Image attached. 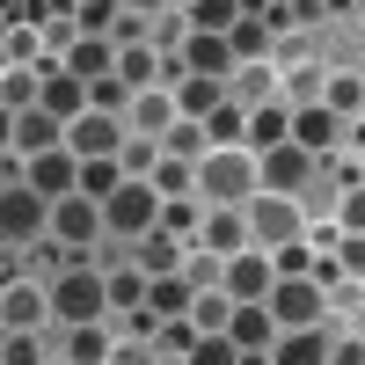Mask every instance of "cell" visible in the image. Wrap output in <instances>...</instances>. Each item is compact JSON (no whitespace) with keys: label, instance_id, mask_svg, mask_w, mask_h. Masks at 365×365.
Wrapping results in <instances>:
<instances>
[{"label":"cell","instance_id":"30bf717a","mask_svg":"<svg viewBox=\"0 0 365 365\" xmlns=\"http://www.w3.org/2000/svg\"><path fill=\"white\" fill-rule=\"evenodd\" d=\"M227 292L234 299H270V292H278V256H270V249L227 256Z\"/></svg>","mask_w":365,"mask_h":365},{"label":"cell","instance_id":"ffe728a7","mask_svg":"<svg viewBox=\"0 0 365 365\" xmlns=\"http://www.w3.org/2000/svg\"><path fill=\"white\" fill-rule=\"evenodd\" d=\"M329 351H336V344H329L322 329H285L278 351H270V365H329Z\"/></svg>","mask_w":365,"mask_h":365},{"label":"cell","instance_id":"5bb4252c","mask_svg":"<svg viewBox=\"0 0 365 365\" xmlns=\"http://www.w3.org/2000/svg\"><path fill=\"white\" fill-rule=\"evenodd\" d=\"M182 66H190V73H212V81H234V73H241V58H234V44H227V37H212V29H190V37H182Z\"/></svg>","mask_w":365,"mask_h":365},{"label":"cell","instance_id":"1f68e13d","mask_svg":"<svg viewBox=\"0 0 365 365\" xmlns=\"http://www.w3.org/2000/svg\"><path fill=\"white\" fill-rule=\"evenodd\" d=\"M227 44H234V58H241V66H256V58L270 51V22H263V15H241V22L227 29Z\"/></svg>","mask_w":365,"mask_h":365},{"label":"cell","instance_id":"52a82bcc","mask_svg":"<svg viewBox=\"0 0 365 365\" xmlns=\"http://www.w3.org/2000/svg\"><path fill=\"white\" fill-rule=\"evenodd\" d=\"M125 125H117V117L110 110H88V117H73V125H66V146H73V154L81 161H117V154H125Z\"/></svg>","mask_w":365,"mask_h":365},{"label":"cell","instance_id":"3957f363","mask_svg":"<svg viewBox=\"0 0 365 365\" xmlns=\"http://www.w3.org/2000/svg\"><path fill=\"white\" fill-rule=\"evenodd\" d=\"M241 212H249V234H256V249H285V241H307V212H299V197L256 190Z\"/></svg>","mask_w":365,"mask_h":365},{"label":"cell","instance_id":"d6a6232c","mask_svg":"<svg viewBox=\"0 0 365 365\" xmlns=\"http://www.w3.org/2000/svg\"><path fill=\"white\" fill-rule=\"evenodd\" d=\"M125 182H132V175H125V161H81V190L96 197V205H110Z\"/></svg>","mask_w":365,"mask_h":365},{"label":"cell","instance_id":"f546056e","mask_svg":"<svg viewBox=\"0 0 365 365\" xmlns=\"http://www.w3.org/2000/svg\"><path fill=\"white\" fill-rule=\"evenodd\" d=\"M146 292H154V278H146L139 263H125V270H110V307H117V314H132V307H146Z\"/></svg>","mask_w":365,"mask_h":365},{"label":"cell","instance_id":"681fc988","mask_svg":"<svg viewBox=\"0 0 365 365\" xmlns=\"http://www.w3.org/2000/svg\"><path fill=\"white\" fill-rule=\"evenodd\" d=\"M161 227H168V234H190V227H197L190 197H168V205H161Z\"/></svg>","mask_w":365,"mask_h":365},{"label":"cell","instance_id":"bcb514c9","mask_svg":"<svg viewBox=\"0 0 365 365\" xmlns=\"http://www.w3.org/2000/svg\"><path fill=\"white\" fill-rule=\"evenodd\" d=\"M336 270H344V278H365V234H344L336 241Z\"/></svg>","mask_w":365,"mask_h":365},{"label":"cell","instance_id":"7c38bea8","mask_svg":"<svg viewBox=\"0 0 365 365\" xmlns=\"http://www.w3.org/2000/svg\"><path fill=\"white\" fill-rule=\"evenodd\" d=\"M22 182H37L51 205H58V197H73V190H81V154H73V146H51V154L29 161V175H22Z\"/></svg>","mask_w":365,"mask_h":365},{"label":"cell","instance_id":"8992f818","mask_svg":"<svg viewBox=\"0 0 365 365\" xmlns=\"http://www.w3.org/2000/svg\"><path fill=\"white\" fill-rule=\"evenodd\" d=\"M322 307H329L322 278H278V292H270V314H278V329H322Z\"/></svg>","mask_w":365,"mask_h":365},{"label":"cell","instance_id":"484cf974","mask_svg":"<svg viewBox=\"0 0 365 365\" xmlns=\"http://www.w3.org/2000/svg\"><path fill=\"white\" fill-rule=\"evenodd\" d=\"M161 146H168L175 161H205V154H220V146H212V132H205V117H175Z\"/></svg>","mask_w":365,"mask_h":365},{"label":"cell","instance_id":"7402d4cb","mask_svg":"<svg viewBox=\"0 0 365 365\" xmlns=\"http://www.w3.org/2000/svg\"><path fill=\"white\" fill-rule=\"evenodd\" d=\"M220 103H227V81H212V73H182L175 81V110L182 117H212Z\"/></svg>","mask_w":365,"mask_h":365},{"label":"cell","instance_id":"603a6c76","mask_svg":"<svg viewBox=\"0 0 365 365\" xmlns=\"http://www.w3.org/2000/svg\"><path fill=\"white\" fill-rule=\"evenodd\" d=\"M0 314H8V329H37L44 314H51V292H37V285H8V292H0Z\"/></svg>","mask_w":365,"mask_h":365},{"label":"cell","instance_id":"ac0fdd59","mask_svg":"<svg viewBox=\"0 0 365 365\" xmlns=\"http://www.w3.org/2000/svg\"><path fill=\"white\" fill-rule=\"evenodd\" d=\"M351 125V117H336L329 103H307V110H292V139L307 146V154H329V146H336V132Z\"/></svg>","mask_w":365,"mask_h":365},{"label":"cell","instance_id":"b9f144b4","mask_svg":"<svg viewBox=\"0 0 365 365\" xmlns=\"http://www.w3.org/2000/svg\"><path fill=\"white\" fill-rule=\"evenodd\" d=\"M190 365H241V344H234V336H197Z\"/></svg>","mask_w":365,"mask_h":365},{"label":"cell","instance_id":"4316f807","mask_svg":"<svg viewBox=\"0 0 365 365\" xmlns=\"http://www.w3.org/2000/svg\"><path fill=\"white\" fill-rule=\"evenodd\" d=\"M146 307H154L161 322H175V314H190V307H197V285L182 278V270H175V278H154V292H146Z\"/></svg>","mask_w":365,"mask_h":365},{"label":"cell","instance_id":"836d02e7","mask_svg":"<svg viewBox=\"0 0 365 365\" xmlns=\"http://www.w3.org/2000/svg\"><path fill=\"white\" fill-rule=\"evenodd\" d=\"M205 132H212V146H249V110L241 103H220L205 117Z\"/></svg>","mask_w":365,"mask_h":365},{"label":"cell","instance_id":"44dd1931","mask_svg":"<svg viewBox=\"0 0 365 365\" xmlns=\"http://www.w3.org/2000/svg\"><path fill=\"white\" fill-rule=\"evenodd\" d=\"M227 103H241V110H263V103H278V73H270L263 58H256V66H241V73L227 81Z\"/></svg>","mask_w":365,"mask_h":365},{"label":"cell","instance_id":"f1b7e54d","mask_svg":"<svg viewBox=\"0 0 365 365\" xmlns=\"http://www.w3.org/2000/svg\"><path fill=\"white\" fill-rule=\"evenodd\" d=\"M117 161H125V175H132V182H154V168L168 161V146H161V139H146V132H132Z\"/></svg>","mask_w":365,"mask_h":365},{"label":"cell","instance_id":"7bdbcfd3","mask_svg":"<svg viewBox=\"0 0 365 365\" xmlns=\"http://www.w3.org/2000/svg\"><path fill=\"white\" fill-rule=\"evenodd\" d=\"M8 58H15V66H37V22H15L8 29Z\"/></svg>","mask_w":365,"mask_h":365},{"label":"cell","instance_id":"74e56055","mask_svg":"<svg viewBox=\"0 0 365 365\" xmlns=\"http://www.w3.org/2000/svg\"><path fill=\"white\" fill-rule=\"evenodd\" d=\"M110 329L103 322H88V329H73V365H110Z\"/></svg>","mask_w":365,"mask_h":365},{"label":"cell","instance_id":"cb8c5ba5","mask_svg":"<svg viewBox=\"0 0 365 365\" xmlns=\"http://www.w3.org/2000/svg\"><path fill=\"white\" fill-rule=\"evenodd\" d=\"M285 139H292V110L285 103L249 110V154H270V146H285Z\"/></svg>","mask_w":365,"mask_h":365},{"label":"cell","instance_id":"9c48e42d","mask_svg":"<svg viewBox=\"0 0 365 365\" xmlns=\"http://www.w3.org/2000/svg\"><path fill=\"white\" fill-rule=\"evenodd\" d=\"M51 241H110V220H103V205L73 190V197H58L51 205Z\"/></svg>","mask_w":365,"mask_h":365},{"label":"cell","instance_id":"c3c4849f","mask_svg":"<svg viewBox=\"0 0 365 365\" xmlns=\"http://www.w3.org/2000/svg\"><path fill=\"white\" fill-rule=\"evenodd\" d=\"M110 365H161V344H139V336H132V344L110 351Z\"/></svg>","mask_w":365,"mask_h":365},{"label":"cell","instance_id":"60d3db41","mask_svg":"<svg viewBox=\"0 0 365 365\" xmlns=\"http://www.w3.org/2000/svg\"><path fill=\"white\" fill-rule=\"evenodd\" d=\"M270 256H278V278H314V241H285Z\"/></svg>","mask_w":365,"mask_h":365},{"label":"cell","instance_id":"4fadbf2b","mask_svg":"<svg viewBox=\"0 0 365 365\" xmlns=\"http://www.w3.org/2000/svg\"><path fill=\"white\" fill-rule=\"evenodd\" d=\"M197 249H212V256H241V249H256V234H249V212H234V205H212V220L197 227Z\"/></svg>","mask_w":365,"mask_h":365},{"label":"cell","instance_id":"7a4b0ae2","mask_svg":"<svg viewBox=\"0 0 365 365\" xmlns=\"http://www.w3.org/2000/svg\"><path fill=\"white\" fill-rule=\"evenodd\" d=\"M51 314L66 322V329H88V322H103V314H110V278H103L96 263H73L66 278L51 285Z\"/></svg>","mask_w":365,"mask_h":365},{"label":"cell","instance_id":"f35d334b","mask_svg":"<svg viewBox=\"0 0 365 365\" xmlns=\"http://www.w3.org/2000/svg\"><path fill=\"white\" fill-rule=\"evenodd\" d=\"M336 117H365V81L358 73H344V81H329V96H322Z\"/></svg>","mask_w":365,"mask_h":365},{"label":"cell","instance_id":"6da1fadb","mask_svg":"<svg viewBox=\"0 0 365 365\" xmlns=\"http://www.w3.org/2000/svg\"><path fill=\"white\" fill-rule=\"evenodd\" d=\"M263 190V168H256V154H249V146H220V154H205L197 161V197L205 205H249Z\"/></svg>","mask_w":365,"mask_h":365},{"label":"cell","instance_id":"5b68a950","mask_svg":"<svg viewBox=\"0 0 365 365\" xmlns=\"http://www.w3.org/2000/svg\"><path fill=\"white\" fill-rule=\"evenodd\" d=\"M314 161H322V154H307L299 139H285V146H270V154H256V168H263V190L299 197V190L314 182Z\"/></svg>","mask_w":365,"mask_h":365},{"label":"cell","instance_id":"8fae6325","mask_svg":"<svg viewBox=\"0 0 365 365\" xmlns=\"http://www.w3.org/2000/svg\"><path fill=\"white\" fill-rule=\"evenodd\" d=\"M227 336L241 344V351H278V336H285V329H278V314H270V299H241V307H234V322H227Z\"/></svg>","mask_w":365,"mask_h":365},{"label":"cell","instance_id":"4dcf8cb0","mask_svg":"<svg viewBox=\"0 0 365 365\" xmlns=\"http://www.w3.org/2000/svg\"><path fill=\"white\" fill-rule=\"evenodd\" d=\"M190 15V29H212V37H227V29L249 15V0H197V8H182Z\"/></svg>","mask_w":365,"mask_h":365},{"label":"cell","instance_id":"e0dca14e","mask_svg":"<svg viewBox=\"0 0 365 365\" xmlns=\"http://www.w3.org/2000/svg\"><path fill=\"white\" fill-rule=\"evenodd\" d=\"M51 146H66V117H51L44 103H37V110H22V117H15V154L37 161V154H51Z\"/></svg>","mask_w":365,"mask_h":365},{"label":"cell","instance_id":"7dc6e473","mask_svg":"<svg viewBox=\"0 0 365 365\" xmlns=\"http://www.w3.org/2000/svg\"><path fill=\"white\" fill-rule=\"evenodd\" d=\"M336 227H344V234H365V182H351V190H344V212H336Z\"/></svg>","mask_w":365,"mask_h":365},{"label":"cell","instance_id":"816d5d0a","mask_svg":"<svg viewBox=\"0 0 365 365\" xmlns=\"http://www.w3.org/2000/svg\"><path fill=\"white\" fill-rule=\"evenodd\" d=\"M351 139H358V146H365V117H351Z\"/></svg>","mask_w":365,"mask_h":365},{"label":"cell","instance_id":"ab89813d","mask_svg":"<svg viewBox=\"0 0 365 365\" xmlns=\"http://www.w3.org/2000/svg\"><path fill=\"white\" fill-rule=\"evenodd\" d=\"M117 15H125V0H81V37H110Z\"/></svg>","mask_w":365,"mask_h":365},{"label":"cell","instance_id":"f5cc1de1","mask_svg":"<svg viewBox=\"0 0 365 365\" xmlns=\"http://www.w3.org/2000/svg\"><path fill=\"white\" fill-rule=\"evenodd\" d=\"M168 8H197V0H168Z\"/></svg>","mask_w":365,"mask_h":365},{"label":"cell","instance_id":"ee69618b","mask_svg":"<svg viewBox=\"0 0 365 365\" xmlns=\"http://www.w3.org/2000/svg\"><path fill=\"white\" fill-rule=\"evenodd\" d=\"M285 96H292L299 110H307V103H322V96H329V81H322L314 66H299V73H292V88H285Z\"/></svg>","mask_w":365,"mask_h":365},{"label":"cell","instance_id":"2e32d148","mask_svg":"<svg viewBox=\"0 0 365 365\" xmlns=\"http://www.w3.org/2000/svg\"><path fill=\"white\" fill-rule=\"evenodd\" d=\"M88 103H96V88H88L73 66H51V73H44V110H51V117H66V125H73V117H88Z\"/></svg>","mask_w":365,"mask_h":365},{"label":"cell","instance_id":"277c9868","mask_svg":"<svg viewBox=\"0 0 365 365\" xmlns=\"http://www.w3.org/2000/svg\"><path fill=\"white\" fill-rule=\"evenodd\" d=\"M161 205H168V197L154 190V182H125V190L103 205V220H110V234H117V241H146V234L161 227Z\"/></svg>","mask_w":365,"mask_h":365},{"label":"cell","instance_id":"d4e9b609","mask_svg":"<svg viewBox=\"0 0 365 365\" xmlns=\"http://www.w3.org/2000/svg\"><path fill=\"white\" fill-rule=\"evenodd\" d=\"M161 58H154V44H125V58H117V81L132 88V96H146V88H161Z\"/></svg>","mask_w":365,"mask_h":365},{"label":"cell","instance_id":"ba28073f","mask_svg":"<svg viewBox=\"0 0 365 365\" xmlns=\"http://www.w3.org/2000/svg\"><path fill=\"white\" fill-rule=\"evenodd\" d=\"M0 227H8V241H37V234H51V197L37 190V182H8Z\"/></svg>","mask_w":365,"mask_h":365},{"label":"cell","instance_id":"d590c367","mask_svg":"<svg viewBox=\"0 0 365 365\" xmlns=\"http://www.w3.org/2000/svg\"><path fill=\"white\" fill-rule=\"evenodd\" d=\"M197 336H205V329H197L190 314H175V322H161V336H154V344H161V358H190Z\"/></svg>","mask_w":365,"mask_h":365},{"label":"cell","instance_id":"d6986e66","mask_svg":"<svg viewBox=\"0 0 365 365\" xmlns=\"http://www.w3.org/2000/svg\"><path fill=\"white\" fill-rule=\"evenodd\" d=\"M175 88H146V96H132V132H146V139H168V125H175Z\"/></svg>","mask_w":365,"mask_h":365},{"label":"cell","instance_id":"8d00e7d4","mask_svg":"<svg viewBox=\"0 0 365 365\" xmlns=\"http://www.w3.org/2000/svg\"><path fill=\"white\" fill-rule=\"evenodd\" d=\"M154 190H161V197H190V190H197V161H175V154H168V161L154 168Z\"/></svg>","mask_w":365,"mask_h":365},{"label":"cell","instance_id":"9a60e30c","mask_svg":"<svg viewBox=\"0 0 365 365\" xmlns=\"http://www.w3.org/2000/svg\"><path fill=\"white\" fill-rule=\"evenodd\" d=\"M132 263L146 270V278H175L182 263H190V249H182V234H168V227H154L146 241H132Z\"/></svg>","mask_w":365,"mask_h":365},{"label":"cell","instance_id":"83f0119b","mask_svg":"<svg viewBox=\"0 0 365 365\" xmlns=\"http://www.w3.org/2000/svg\"><path fill=\"white\" fill-rule=\"evenodd\" d=\"M234 307H241V299H234L227 285H212V292H197V307H190V322L205 329V336H227V322H234Z\"/></svg>","mask_w":365,"mask_h":365},{"label":"cell","instance_id":"e575fe53","mask_svg":"<svg viewBox=\"0 0 365 365\" xmlns=\"http://www.w3.org/2000/svg\"><path fill=\"white\" fill-rule=\"evenodd\" d=\"M344 190H351V182H307V190H299V212H307L314 227L336 220V212H344Z\"/></svg>","mask_w":365,"mask_h":365},{"label":"cell","instance_id":"f6af8a7d","mask_svg":"<svg viewBox=\"0 0 365 365\" xmlns=\"http://www.w3.org/2000/svg\"><path fill=\"white\" fill-rule=\"evenodd\" d=\"M8 365H44V344L29 329H8Z\"/></svg>","mask_w":365,"mask_h":365},{"label":"cell","instance_id":"f907efd6","mask_svg":"<svg viewBox=\"0 0 365 365\" xmlns=\"http://www.w3.org/2000/svg\"><path fill=\"white\" fill-rule=\"evenodd\" d=\"M329 365H365V336H351V344H336V351H329Z\"/></svg>","mask_w":365,"mask_h":365}]
</instances>
